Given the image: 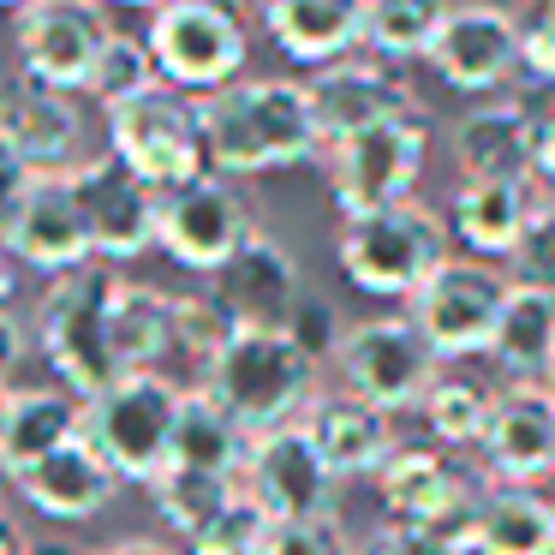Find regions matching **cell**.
<instances>
[{"instance_id": "6da1fadb", "label": "cell", "mask_w": 555, "mask_h": 555, "mask_svg": "<svg viewBox=\"0 0 555 555\" xmlns=\"http://www.w3.org/2000/svg\"><path fill=\"white\" fill-rule=\"evenodd\" d=\"M204 114L209 168L245 180V173H281L323 156V132L311 114V90L293 78H240V85L197 96Z\"/></svg>"}, {"instance_id": "7a4b0ae2", "label": "cell", "mask_w": 555, "mask_h": 555, "mask_svg": "<svg viewBox=\"0 0 555 555\" xmlns=\"http://www.w3.org/2000/svg\"><path fill=\"white\" fill-rule=\"evenodd\" d=\"M317 364L287 328H240L228 347L209 359L204 383L221 406L240 418L245 436H269V430H287L311 412V400L323 395L317 383Z\"/></svg>"}, {"instance_id": "3957f363", "label": "cell", "mask_w": 555, "mask_h": 555, "mask_svg": "<svg viewBox=\"0 0 555 555\" xmlns=\"http://www.w3.org/2000/svg\"><path fill=\"white\" fill-rule=\"evenodd\" d=\"M448 221L436 216L430 204H388L371 209V216L340 221L335 233V263L340 275L352 281L371 299H418L424 281L448 263Z\"/></svg>"}, {"instance_id": "277c9868", "label": "cell", "mask_w": 555, "mask_h": 555, "mask_svg": "<svg viewBox=\"0 0 555 555\" xmlns=\"http://www.w3.org/2000/svg\"><path fill=\"white\" fill-rule=\"evenodd\" d=\"M126 281L114 275V263H85L73 275H54L49 293L37 305V347L49 359V371L61 376L73 395H102L108 383H120L108 340V317Z\"/></svg>"}, {"instance_id": "5b68a950", "label": "cell", "mask_w": 555, "mask_h": 555, "mask_svg": "<svg viewBox=\"0 0 555 555\" xmlns=\"http://www.w3.org/2000/svg\"><path fill=\"white\" fill-rule=\"evenodd\" d=\"M185 388L162 371H132L85 400V442L114 466L120 483H156L173 466V430H180Z\"/></svg>"}, {"instance_id": "8992f818", "label": "cell", "mask_w": 555, "mask_h": 555, "mask_svg": "<svg viewBox=\"0 0 555 555\" xmlns=\"http://www.w3.org/2000/svg\"><path fill=\"white\" fill-rule=\"evenodd\" d=\"M144 42L156 54L162 85L185 96H216L240 85L251 61V25H245L240 0H168L162 13H150Z\"/></svg>"}, {"instance_id": "52a82bcc", "label": "cell", "mask_w": 555, "mask_h": 555, "mask_svg": "<svg viewBox=\"0 0 555 555\" xmlns=\"http://www.w3.org/2000/svg\"><path fill=\"white\" fill-rule=\"evenodd\" d=\"M108 156H120L156 192H173V185L216 173L209 168V144H204V114L173 85H156L138 102L108 114Z\"/></svg>"}, {"instance_id": "ba28073f", "label": "cell", "mask_w": 555, "mask_h": 555, "mask_svg": "<svg viewBox=\"0 0 555 555\" xmlns=\"http://www.w3.org/2000/svg\"><path fill=\"white\" fill-rule=\"evenodd\" d=\"M335 371H340V388L376 400L395 418L400 412H418L430 400V388L442 383V359H436V347L424 340V328L406 311L352 323L335 352Z\"/></svg>"}, {"instance_id": "9c48e42d", "label": "cell", "mask_w": 555, "mask_h": 555, "mask_svg": "<svg viewBox=\"0 0 555 555\" xmlns=\"http://www.w3.org/2000/svg\"><path fill=\"white\" fill-rule=\"evenodd\" d=\"M323 162H328V197H335L340 221L371 216V209H388V204H412V185L430 162V120L406 114V120L371 126L347 144L323 150Z\"/></svg>"}, {"instance_id": "30bf717a", "label": "cell", "mask_w": 555, "mask_h": 555, "mask_svg": "<svg viewBox=\"0 0 555 555\" xmlns=\"http://www.w3.org/2000/svg\"><path fill=\"white\" fill-rule=\"evenodd\" d=\"M507 269L483 263V257H448L424 293L406 305V317L424 328V340L436 347V359L454 364V359H490V340H495V323L507 311Z\"/></svg>"}, {"instance_id": "8fae6325", "label": "cell", "mask_w": 555, "mask_h": 555, "mask_svg": "<svg viewBox=\"0 0 555 555\" xmlns=\"http://www.w3.org/2000/svg\"><path fill=\"white\" fill-rule=\"evenodd\" d=\"M108 42H114V25L102 13V0H30L13 18L18 73L30 85L66 90V96L90 90V73H96Z\"/></svg>"}, {"instance_id": "7c38bea8", "label": "cell", "mask_w": 555, "mask_h": 555, "mask_svg": "<svg viewBox=\"0 0 555 555\" xmlns=\"http://www.w3.org/2000/svg\"><path fill=\"white\" fill-rule=\"evenodd\" d=\"M257 233L263 228L251 221V204L228 173H204L162 192V251L192 275H221Z\"/></svg>"}, {"instance_id": "4fadbf2b", "label": "cell", "mask_w": 555, "mask_h": 555, "mask_svg": "<svg viewBox=\"0 0 555 555\" xmlns=\"http://www.w3.org/2000/svg\"><path fill=\"white\" fill-rule=\"evenodd\" d=\"M240 490L275 526H287V519H328L335 514V495H340V472L323 460V448L311 442L305 424H287V430H269L251 442Z\"/></svg>"}, {"instance_id": "5bb4252c", "label": "cell", "mask_w": 555, "mask_h": 555, "mask_svg": "<svg viewBox=\"0 0 555 555\" xmlns=\"http://www.w3.org/2000/svg\"><path fill=\"white\" fill-rule=\"evenodd\" d=\"M73 185L90 221L96 263H132L162 245V192L138 180L120 156H90L85 168H73Z\"/></svg>"}, {"instance_id": "9a60e30c", "label": "cell", "mask_w": 555, "mask_h": 555, "mask_svg": "<svg viewBox=\"0 0 555 555\" xmlns=\"http://www.w3.org/2000/svg\"><path fill=\"white\" fill-rule=\"evenodd\" d=\"M430 66L448 90L460 96H490L507 78L526 66V25H519L507 7H490V0H466L454 7L430 49Z\"/></svg>"}, {"instance_id": "2e32d148", "label": "cell", "mask_w": 555, "mask_h": 555, "mask_svg": "<svg viewBox=\"0 0 555 555\" xmlns=\"http://www.w3.org/2000/svg\"><path fill=\"white\" fill-rule=\"evenodd\" d=\"M305 90H311V114H317V132H323V150L347 144V138L371 132V126L418 114V96L400 78V66L376 61V54H352V61L323 66Z\"/></svg>"}, {"instance_id": "e0dca14e", "label": "cell", "mask_w": 555, "mask_h": 555, "mask_svg": "<svg viewBox=\"0 0 555 555\" xmlns=\"http://www.w3.org/2000/svg\"><path fill=\"white\" fill-rule=\"evenodd\" d=\"M0 240H7V251H13L18 263L42 269L49 281L96 263V245H90V221H85V204H78L73 173H37L25 204L7 216Z\"/></svg>"}, {"instance_id": "ac0fdd59", "label": "cell", "mask_w": 555, "mask_h": 555, "mask_svg": "<svg viewBox=\"0 0 555 555\" xmlns=\"http://www.w3.org/2000/svg\"><path fill=\"white\" fill-rule=\"evenodd\" d=\"M478 460L490 483L538 490L555 472V388H502Z\"/></svg>"}, {"instance_id": "d6986e66", "label": "cell", "mask_w": 555, "mask_h": 555, "mask_svg": "<svg viewBox=\"0 0 555 555\" xmlns=\"http://www.w3.org/2000/svg\"><path fill=\"white\" fill-rule=\"evenodd\" d=\"M299 424L311 430V442L323 448L328 466L340 472V483L347 478H376V472L400 454V418L383 412L376 400L352 395V388H323Z\"/></svg>"}, {"instance_id": "ffe728a7", "label": "cell", "mask_w": 555, "mask_h": 555, "mask_svg": "<svg viewBox=\"0 0 555 555\" xmlns=\"http://www.w3.org/2000/svg\"><path fill=\"white\" fill-rule=\"evenodd\" d=\"M0 132L25 150V162L37 173L85 168V108L66 90L13 78V85L0 90Z\"/></svg>"}, {"instance_id": "44dd1931", "label": "cell", "mask_w": 555, "mask_h": 555, "mask_svg": "<svg viewBox=\"0 0 555 555\" xmlns=\"http://www.w3.org/2000/svg\"><path fill=\"white\" fill-rule=\"evenodd\" d=\"M550 204L538 180H460L454 204H448V228L483 263H507L538 209Z\"/></svg>"}, {"instance_id": "7402d4cb", "label": "cell", "mask_w": 555, "mask_h": 555, "mask_svg": "<svg viewBox=\"0 0 555 555\" xmlns=\"http://www.w3.org/2000/svg\"><path fill=\"white\" fill-rule=\"evenodd\" d=\"M216 293L240 311L245 328H293L305 305V275H299V257L275 240V233H257L240 257L216 275Z\"/></svg>"}, {"instance_id": "603a6c76", "label": "cell", "mask_w": 555, "mask_h": 555, "mask_svg": "<svg viewBox=\"0 0 555 555\" xmlns=\"http://www.w3.org/2000/svg\"><path fill=\"white\" fill-rule=\"evenodd\" d=\"M263 30L299 66H335L364 49V0H263Z\"/></svg>"}, {"instance_id": "cb8c5ba5", "label": "cell", "mask_w": 555, "mask_h": 555, "mask_svg": "<svg viewBox=\"0 0 555 555\" xmlns=\"http://www.w3.org/2000/svg\"><path fill=\"white\" fill-rule=\"evenodd\" d=\"M78 436H85V395H73L66 383L13 388V400H7V436H0V472L18 483L30 466H42V460L61 454Z\"/></svg>"}, {"instance_id": "d4e9b609", "label": "cell", "mask_w": 555, "mask_h": 555, "mask_svg": "<svg viewBox=\"0 0 555 555\" xmlns=\"http://www.w3.org/2000/svg\"><path fill=\"white\" fill-rule=\"evenodd\" d=\"M472 490H478V483H472L466 472H454V460H448L436 442H412V448L400 442V454L376 472V495H383L388 519L418 526V531L436 526V519H442L454 502H466Z\"/></svg>"}, {"instance_id": "484cf974", "label": "cell", "mask_w": 555, "mask_h": 555, "mask_svg": "<svg viewBox=\"0 0 555 555\" xmlns=\"http://www.w3.org/2000/svg\"><path fill=\"white\" fill-rule=\"evenodd\" d=\"M531 150H538V126L519 108V96H495L454 126V162L466 180H538Z\"/></svg>"}, {"instance_id": "4316f807", "label": "cell", "mask_w": 555, "mask_h": 555, "mask_svg": "<svg viewBox=\"0 0 555 555\" xmlns=\"http://www.w3.org/2000/svg\"><path fill=\"white\" fill-rule=\"evenodd\" d=\"M18 495H25L37 514L49 519H66V526H78V519H96L102 507L120 495V478H114V466L96 454V448L78 436V442H66L61 454H49L42 466H30L25 478H18Z\"/></svg>"}, {"instance_id": "83f0119b", "label": "cell", "mask_w": 555, "mask_h": 555, "mask_svg": "<svg viewBox=\"0 0 555 555\" xmlns=\"http://www.w3.org/2000/svg\"><path fill=\"white\" fill-rule=\"evenodd\" d=\"M490 364L502 371L507 388H550L555 376V293L543 287H514L507 311L495 323Z\"/></svg>"}, {"instance_id": "f1b7e54d", "label": "cell", "mask_w": 555, "mask_h": 555, "mask_svg": "<svg viewBox=\"0 0 555 555\" xmlns=\"http://www.w3.org/2000/svg\"><path fill=\"white\" fill-rule=\"evenodd\" d=\"M251 442L257 436H245L240 418H233L209 388H185L180 430H173V466L216 472V478H240L245 460H251Z\"/></svg>"}, {"instance_id": "f546056e", "label": "cell", "mask_w": 555, "mask_h": 555, "mask_svg": "<svg viewBox=\"0 0 555 555\" xmlns=\"http://www.w3.org/2000/svg\"><path fill=\"white\" fill-rule=\"evenodd\" d=\"M108 340H114L120 376L162 371V359L180 352V340H173V293L144 287V281H126L120 299H114V317H108Z\"/></svg>"}, {"instance_id": "4dcf8cb0", "label": "cell", "mask_w": 555, "mask_h": 555, "mask_svg": "<svg viewBox=\"0 0 555 555\" xmlns=\"http://www.w3.org/2000/svg\"><path fill=\"white\" fill-rule=\"evenodd\" d=\"M478 555H555V502L543 490L483 483V543Z\"/></svg>"}, {"instance_id": "1f68e13d", "label": "cell", "mask_w": 555, "mask_h": 555, "mask_svg": "<svg viewBox=\"0 0 555 555\" xmlns=\"http://www.w3.org/2000/svg\"><path fill=\"white\" fill-rule=\"evenodd\" d=\"M448 13H454L448 0H364V54L388 66L430 61Z\"/></svg>"}, {"instance_id": "d6a6232c", "label": "cell", "mask_w": 555, "mask_h": 555, "mask_svg": "<svg viewBox=\"0 0 555 555\" xmlns=\"http://www.w3.org/2000/svg\"><path fill=\"white\" fill-rule=\"evenodd\" d=\"M240 478H216V472H185V466H168L156 483H150V507L162 514V526L173 538H204L233 502H240Z\"/></svg>"}, {"instance_id": "836d02e7", "label": "cell", "mask_w": 555, "mask_h": 555, "mask_svg": "<svg viewBox=\"0 0 555 555\" xmlns=\"http://www.w3.org/2000/svg\"><path fill=\"white\" fill-rule=\"evenodd\" d=\"M424 430H430V442L442 448V454H454V448H483V436H490V418H495V395L483 383H466V376H442V383L430 388V400L418 406Z\"/></svg>"}, {"instance_id": "e575fe53", "label": "cell", "mask_w": 555, "mask_h": 555, "mask_svg": "<svg viewBox=\"0 0 555 555\" xmlns=\"http://www.w3.org/2000/svg\"><path fill=\"white\" fill-rule=\"evenodd\" d=\"M240 328H245L240 311H233L216 287L209 293H173V340H180V352L197 371H209V359H216Z\"/></svg>"}, {"instance_id": "d590c367", "label": "cell", "mask_w": 555, "mask_h": 555, "mask_svg": "<svg viewBox=\"0 0 555 555\" xmlns=\"http://www.w3.org/2000/svg\"><path fill=\"white\" fill-rule=\"evenodd\" d=\"M156 85H162V73H156V54H150V42H144V37H120V30H114V42L102 49V61H96V73H90V90H85V96H96L102 114H114V108L138 102L144 90H156Z\"/></svg>"}, {"instance_id": "8d00e7d4", "label": "cell", "mask_w": 555, "mask_h": 555, "mask_svg": "<svg viewBox=\"0 0 555 555\" xmlns=\"http://www.w3.org/2000/svg\"><path fill=\"white\" fill-rule=\"evenodd\" d=\"M269 526H275V519H269L257 502H245V495H240V502H233L228 514L204 531V538L185 543V555H263Z\"/></svg>"}, {"instance_id": "74e56055", "label": "cell", "mask_w": 555, "mask_h": 555, "mask_svg": "<svg viewBox=\"0 0 555 555\" xmlns=\"http://www.w3.org/2000/svg\"><path fill=\"white\" fill-rule=\"evenodd\" d=\"M507 281L514 287H543L555 293V204L538 209V221L526 228V240L514 245V257H507Z\"/></svg>"}, {"instance_id": "f35d334b", "label": "cell", "mask_w": 555, "mask_h": 555, "mask_svg": "<svg viewBox=\"0 0 555 555\" xmlns=\"http://www.w3.org/2000/svg\"><path fill=\"white\" fill-rule=\"evenodd\" d=\"M263 555H359L352 538L340 531V519H287V526H269Z\"/></svg>"}, {"instance_id": "ab89813d", "label": "cell", "mask_w": 555, "mask_h": 555, "mask_svg": "<svg viewBox=\"0 0 555 555\" xmlns=\"http://www.w3.org/2000/svg\"><path fill=\"white\" fill-rule=\"evenodd\" d=\"M347 328H352V323H340V311L323 299V293H305V305H299V317H293L287 335L299 340L311 359H335L340 340H347Z\"/></svg>"}, {"instance_id": "60d3db41", "label": "cell", "mask_w": 555, "mask_h": 555, "mask_svg": "<svg viewBox=\"0 0 555 555\" xmlns=\"http://www.w3.org/2000/svg\"><path fill=\"white\" fill-rule=\"evenodd\" d=\"M519 108L531 114V126H538V150H531V173H538V185H555V85H519L514 90Z\"/></svg>"}, {"instance_id": "b9f144b4", "label": "cell", "mask_w": 555, "mask_h": 555, "mask_svg": "<svg viewBox=\"0 0 555 555\" xmlns=\"http://www.w3.org/2000/svg\"><path fill=\"white\" fill-rule=\"evenodd\" d=\"M526 73L555 85V0H538V13L526 18Z\"/></svg>"}, {"instance_id": "7bdbcfd3", "label": "cell", "mask_w": 555, "mask_h": 555, "mask_svg": "<svg viewBox=\"0 0 555 555\" xmlns=\"http://www.w3.org/2000/svg\"><path fill=\"white\" fill-rule=\"evenodd\" d=\"M30 185H37V168L25 162V150H18L13 138L0 132V228H7V216H13L18 204H25Z\"/></svg>"}, {"instance_id": "ee69618b", "label": "cell", "mask_w": 555, "mask_h": 555, "mask_svg": "<svg viewBox=\"0 0 555 555\" xmlns=\"http://www.w3.org/2000/svg\"><path fill=\"white\" fill-rule=\"evenodd\" d=\"M359 555H448L442 543L430 538V531H418V526H400V519H383V526L364 538V550Z\"/></svg>"}, {"instance_id": "f6af8a7d", "label": "cell", "mask_w": 555, "mask_h": 555, "mask_svg": "<svg viewBox=\"0 0 555 555\" xmlns=\"http://www.w3.org/2000/svg\"><path fill=\"white\" fill-rule=\"evenodd\" d=\"M25 352H30V328H25V317L0 305V388H7V383L18 376V364H25Z\"/></svg>"}, {"instance_id": "bcb514c9", "label": "cell", "mask_w": 555, "mask_h": 555, "mask_svg": "<svg viewBox=\"0 0 555 555\" xmlns=\"http://www.w3.org/2000/svg\"><path fill=\"white\" fill-rule=\"evenodd\" d=\"M96 555H185V550H173V543H162V538H126V543H108V550H96Z\"/></svg>"}, {"instance_id": "7dc6e473", "label": "cell", "mask_w": 555, "mask_h": 555, "mask_svg": "<svg viewBox=\"0 0 555 555\" xmlns=\"http://www.w3.org/2000/svg\"><path fill=\"white\" fill-rule=\"evenodd\" d=\"M13 287H18V257L7 251V240H0V305L13 299Z\"/></svg>"}, {"instance_id": "c3c4849f", "label": "cell", "mask_w": 555, "mask_h": 555, "mask_svg": "<svg viewBox=\"0 0 555 555\" xmlns=\"http://www.w3.org/2000/svg\"><path fill=\"white\" fill-rule=\"evenodd\" d=\"M0 555H25V543H18L13 519H0Z\"/></svg>"}, {"instance_id": "681fc988", "label": "cell", "mask_w": 555, "mask_h": 555, "mask_svg": "<svg viewBox=\"0 0 555 555\" xmlns=\"http://www.w3.org/2000/svg\"><path fill=\"white\" fill-rule=\"evenodd\" d=\"M114 7H144V13H162L168 0H114Z\"/></svg>"}, {"instance_id": "f907efd6", "label": "cell", "mask_w": 555, "mask_h": 555, "mask_svg": "<svg viewBox=\"0 0 555 555\" xmlns=\"http://www.w3.org/2000/svg\"><path fill=\"white\" fill-rule=\"evenodd\" d=\"M7 400H13V388H0V436H7Z\"/></svg>"}, {"instance_id": "816d5d0a", "label": "cell", "mask_w": 555, "mask_h": 555, "mask_svg": "<svg viewBox=\"0 0 555 555\" xmlns=\"http://www.w3.org/2000/svg\"><path fill=\"white\" fill-rule=\"evenodd\" d=\"M0 7H7V13H25V7H30V0H0Z\"/></svg>"}, {"instance_id": "f5cc1de1", "label": "cell", "mask_w": 555, "mask_h": 555, "mask_svg": "<svg viewBox=\"0 0 555 555\" xmlns=\"http://www.w3.org/2000/svg\"><path fill=\"white\" fill-rule=\"evenodd\" d=\"M0 519H7V502H0Z\"/></svg>"}, {"instance_id": "db71d44e", "label": "cell", "mask_w": 555, "mask_h": 555, "mask_svg": "<svg viewBox=\"0 0 555 555\" xmlns=\"http://www.w3.org/2000/svg\"><path fill=\"white\" fill-rule=\"evenodd\" d=\"M550 388H555V376H550Z\"/></svg>"}]
</instances>
